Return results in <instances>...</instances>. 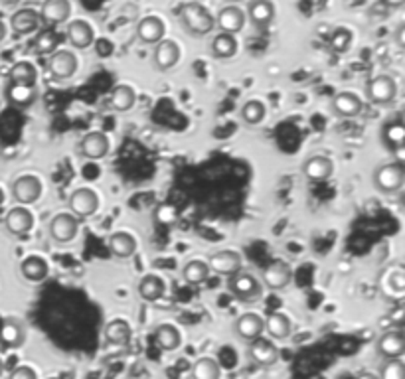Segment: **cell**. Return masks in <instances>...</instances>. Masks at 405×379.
I'll return each instance as SVG.
<instances>
[{"label": "cell", "mask_w": 405, "mask_h": 379, "mask_svg": "<svg viewBox=\"0 0 405 379\" xmlns=\"http://www.w3.org/2000/svg\"><path fill=\"white\" fill-rule=\"evenodd\" d=\"M178 22L194 38L208 36L210 32L214 30V26H216L212 12L204 4H200V2H186V4H182L180 11H178Z\"/></svg>", "instance_id": "1"}, {"label": "cell", "mask_w": 405, "mask_h": 379, "mask_svg": "<svg viewBox=\"0 0 405 379\" xmlns=\"http://www.w3.org/2000/svg\"><path fill=\"white\" fill-rule=\"evenodd\" d=\"M374 186L384 194H395L404 188L405 182V168L404 164L397 160V162H387L382 164L374 170V176H372Z\"/></svg>", "instance_id": "2"}, {"label": "cell", "mask_w": 405, "mask_h": 379, "mask_svg": "<svg viewBox=\"0 0 405 379\" xmlns=\"http://www.w3.org/2000/svg\"><path fill=\"white\" fill-rule=\"evenodd\" d=\"M366 97L370 103L374 105H387L397 97V84L392 75H374L368 84H366Z\"/></svg>", "instance_id": "3"}, {"label": "cell", "mask_w": 405, "mask_h": 379, "mask_svg": "<svg viewBox=\"0 0 405 379\" xmlns=\"http://www.w3.org/2000/svg\"><path fill=\"white\" fill-rule=\"evenodd\" d=\"M42 180L34 174H24V176H18V178L12 182L11 192L12 198L22 204V206H30L34 201L40 200L42 196Z\"/></svg>", "instance_id": "4"}, {"label": "cell", "mask_w": 405, "mask_h": 379, "mask_svg": "<svg viewBox=\"0 0 405 379\" xmlns=\"http://www.w3.org/2000/svg\"><path fill=\"white\" fill-rule=\"evenodd\" d=\"M228 291L241 302H253L261 295V283L253 274L239 271L233 277H229Z\"/></svg>", "instance_id": "5"}, {"label": "cell", "mask_w": 405, "mask_h": 379, "mask_svg": "<svg viewBox=\"0 0 405 379\" xmlns=\"http://www.w3.org/2000/svg\"><path fill=\"white\" fill-rule=\"evenodd\" d=\"M210 267V273H216L219 277H233L236 273L241 271V255L233 249H221L210 255V259L206 261Z\"/></svg>", "instance_id": "6"}, {"label": "cell", "mask_w": 405, "mask_h": 379, "mask_svg": "<svg viewBox=\"0 0 405 379\" xmlns=\"http://www.w3.org/2000/svg\"><path fill=\"white\" fill-rule=\"evenodd\" d=\"M68 206L75 218H91L99 210V196L91 188H77L70 194Z\"/></svg>", "instance_id": "7"}, {"label": "cell", "mask_w": 405, "mask_h": 379, "mask_svg": "<svg viewBox=\"0 0 405 379\" xmlns=\"http://www.w3.org/2000/svg\"><path fill=\"white\" fill-rule=\"evenodd\" d=\"M79 232V220L73 213H58L50 221V237L56 243H72Z\"/></svg>", "instance_id": "8"}, {"label": "cell", "mask_w": 405, "mask_h": 379, "mask_svg": "<svg viewBox=\"0 0 405 379\" xmlns=\"http://www.w3.org/2000/svg\"><path fill=\"white\" fill-rule=\"evenodd\" d=\"M378 354L384 359H397L405 354V334L401 328H390L375 344Z\"/></svg>", "instance_id": "9"}, {"label": "cell", "mask_w": 405, "mask_h": 379, "mask_svg": "<svg viewBox=\"0 0 405 379\" xmlns=\"http://www.w3.org/2000/svg\"><path fill=\"white\" fill-rule=\"evenodd\" d=\"M248 356H250L253 364H257L261 368H271V366H275L279 361V347L273 344V340L261 336L250 342Z\"/></svg>", "instance_id": "10"}, {"label": "cell", "mask_w": 405, "mask_h": 379, "mask_svg": "<svg viewBox=\"0 0 405 379\" xmlns=\"http://www.w3.org/2000/svg\"><path fill=\"white\" fill-rule=\"evenodd\" d=\"M26 338H28L26 324L22 322L20 318L8 316V318L2 320V324H0V344L2 346L16 350V347L24 346Z\"/></svg>", "instance_id": "11"}, {"label": "cell", "mask_w": 405, "mask_h": 379, "mask_svg": "<svg viewBox=\"0 0 405 379\" xmlns=\"http://www.w3.org/2000/svg\"><path fill=\"white\" fill-rule=\"evenodd\" d=\"M233 332H236V336L241 338V340L253 342V340L263 336V332H265V320H263V316L257 314V312H245V314H241L238 320H236Z\"/></svg>", "instance_id": "12"}, {"label": "cell", "mask_w": 405, "mask_h": 379, "mask_svg": "<svg viewBox=\"0 0 405 379\" xmlns=\"http://www.w3.org/2000/svg\"><path fill=\"white\" fill-rule=\"evenodd\" d=\"M334 174V164L333 160L328 157H322V154H314L309 157L302 164V176L312 182V184H319V182H326Z\"/></svg>", "instance_id": "13"}, {"label": "cell", "mask_w": 405, "mask_h": 379, "mask_svg": "<svg viewBox=\"0 0 405 379\" xmlns=\"http://www.w3.org/2000/svg\"><path fill=\"white\" fill-rule=\"evenodd\" d=\"M53 79H70L77 72V58L70 50H56L48 60Z\"/></svg>", "instance_id": "14"}, {"label": "cell", "mask_w": 405, "mask_h": 379, "mask_svg": "<svg viewBox=\"0 0 405 379\" xmlns=\"http://www.w3.org/2000/svg\"><path fill=\"white\" fill-rule=\"evenodd\" d=\"M291 265L285 261H273L263 269V284L271 291H283L291 284Z\"/></svg>", "instance_id": "15"}, {"label": "cell", "mask_w": 405, "mask_h": 379, "mask_svg": "<svg viewBox=\"0 0 405 379\" xmlns=\"http://www.w3.org/2000/svg\"><path fill=\"white\" fill-rule=\"evenodd\" d=\"M109 137L101 133V131H91L87 133L82 142H79V152L82 157L87 158V160H101V158L107 157L109 152Z\"/></svg>", "instance_id": "16"}, {"label": "cell", "mask_w": 405, "mask_h": 379, "mask_svg": "<svg viewBox=\"0 0 405 379\" xmlns=\"http://www.w3.org/2000/svg\"><path fill=\"white\" fill-rule=\"evenodd\" d=\"M214 24L218 26L224 34H231L236 36L238 32L243 30L245 26V12L241 11L236 4H228L218 12V16L214 18Z\"/></svg>", "instance_id": "17"}, {"label": "cell", "mask_w": 405, "mask_h": 379, "mask_svg": "<svg viewBox=\"0 0 405 379\" xmlns=\"http://www.w3.org/2000/svg\"><path fill=\"white\" fill-rule=\"evenodd\" d=\"M248 18L253 24V28L265 32L275 20V4L271 0H250Z\"/></svg>", "instance_id": "18"}, {"label": "cell", "mask_w": 405, "mask_h": 379, "mask_svg": "<svg viewBox=\"0 0 405 379\" xmlns=\"http://www.w3.org/2000/svg\"><path fill=\"white\" fill-rule=\"evenodd\" d=\"M153 62L158 72H168L180 62V46L174 40H160L155 46Z\"/></svg>", "instance_id": "19"}, {"label": "cell", "mask_w": 405, "mask_h": 379, "mask_svg": "<svg viewBox=\"0 0 405 379\" xmlns=\"http://www.w3.org/2000/svg\"><path fill=\"white\" fill-rule=\"evenodd\" d=\"M165 32H167V26L158 16H145L136 24V38L148 46H156L160 40H165Z\"/></svg>", "instance_id": "20"}, {"label": "cell", "mask_w": 405, "mask_h": 379, "mask_svg": "<svg viewBox=\"0 0 405 379\" xmlns=\"http://www.w3.org/2000/svg\"><path fill=\"white\" fill-rule=\"evenodd\" d=\"M333 113L340 119H354L362 113V99L352 91H340V93L334 95L333 103Z\"/></svg>", "instance_id": "21"}, {"label": "cell", "mask_w": 405, "mask_h": 379, "mask_svg": "<svg viewBox=\"0 0 405 379\" xmlns=\"http://www.w3.org/2000/svg\"><path fill=\"white\" fill-rule=\"evenodd\" d=\"M38 14H40V20H44L52 28V26L68 22L72 14V4H70V0H46Z\"/></svg>", "instance_id": "22"}, {"label": "cell", "mask_w": 405, "mask_h": 379, "mask_svg": "<svg viewBox=\"0 0 405 379\" xmlns=\"http://www.w3.org/2000/svg\"><path fill=\"white\" fill-rule=\"evenodd\" d=\"M65 34H68V42L72 44L73 48H77V50L89 48L95 40L94 26H91L89 22L79 20V18H77V20H72L68 24Z\"/></svg>", "instance_id": "23"}, {"label": "cell", "mask_w": 405, "mask_h": 379, "mask_svg": "<svg viewBox=\"0 0 405 379\" xmlns=\"http://www.w3.org/2000/svg\"><path fill=\"white\" fill-rule=\"evenodd\" d=\"M4 225H6V230L12 235H26V233L32 232V227H34V215H32L30 210H26V208H12L8 213H6V218H4Z\"/></svg>", "instance_id": "24"}, {"label": "cell", "mask_w": 405, "mask_h": 379, "mask_svg": "<svg viewBox=\"0 0 405 379\" xmlns=\"http://www.w3.org/2000/svg\"><path fill=\"white\" fill-rule=\"evenodd\" d=\"M109 251L117 259H131L136 253V239L127 232H115L109 235Z\"/></svg>", "instance_id": "25"}, {"label": "cell", "mask_w": 405, "mask_h": 379, "mask_svg": "<svg viewBox=\"0 0 405 379\" xmlns=\"http://www.w3.org/2000/svg\"><path fill=\"white\" fill-rule=\"evenodd\" d=\"M265 332L269 334L271 340H277V342L287 340L292 332V324L291 320H289V316L283 314V312H271L265 318Z\"/></svg>", "instance_id": "26"}, {"label": "cell", "mask_w": 405, "mask_h": 379, "mask_svg": "<svg viewBox=\"0 0 405 379\" xmlns=\"http://www.w3.org/2000/svg\"><path fill=\"white\" fill-rule=\"evenodd\" d=\"M103 336L107 340V344H111V346H127L131 342L133 332H131L129 322L121 320V318H115V320L105 324Z\"/></svg>", "instance_id": "27"}, {"label": "cell", "mask_w": 405, "mask_h": 379, "mask_svg": "<svg viewBox=\"0 0 405 379\" xmlns=\"http://www.w3.org/2000/svg\"><path fill=\"white\" fill-rule=\"evenodd\" d=\"M20 273L26 281L40 283V281H44V279L48 277V273H50L48 261L42 259V257H38V255H30V257H26L20 263Z\"/></svg>", "instance_id": "28"}, {"label": "cell", "mask_w": 405, "mask_h": 379, "mask_svg": "<svg viewBox=\"0 0 405 379\" xmlns=\"http://www.w3.org/2000/svg\"><path fill=\"white\" fill-rule=\"evenodd\" d=\"M11 26L16 34H30L40 26V14L34 8H20L12 14Z\"/></svg>", "instance_id": "29"}, {"label": "cell", "mask_w": 405, "mask_h": 379, "mask_svg": "<svg viewBox=\"0 0 405 379\" xmlns=\"http://www.w3.org/2000/svg\"><path fill=\"white\" fill-rule=\"evenodd\" d=\"M382 286H384L385 295L394 296V298H401L405 295V273L399 265L395 267H387L382 279Z\"/></svg>", "instance_id": "30"}, {"label": "cell", "mask_w": 405, "mask_h": 379, "mask_svg": "<svg viewBox=\"0 0 405 379\" xmlns=\"http://www.w3.org/2000/svg\"><path fill=\"white\" fill-rule=\"evenodd\" d=\"M210 53L216 60H229V58H233L238 53V40H236V36L219 32L218 36L212 40V44H210Z\"/></svg>", "instance_id": "31"}, {"label": "cell", "mask_w": 405, "mask_h": 379, "mask_svg": "<svg viewBox=\"0 0 405 379\" xmlns=\"http://www.w3.org/2000/svg\"><path fill=\"white\" fill-rule=\"evenodd\" d=\"M155 342L156 346L162 352H176L180 344H182V336L178 332L176 326L172 324H160L155 330Z\"/></svg>", "instance_id": "32"}, {"label": "cell", "mask_w": 405, "mask_h": 379, "mask_svg": "<svg viewBox=\"0 0 405 379\" xmlns=\"http://www.w3.org/2000/svg\"><path fill=\"white\" fill-rule=\"evenodd\" d=\"M165 291H167L165 281L156 274H145L139 283V295L146 302H156L158 298L165 296Z\"/></svg>", "instance_id": "33"}, {"label": "cell", "mask_w": 405, "mask_h": 379, "mask_svg": "<svg viewBox=\"0 0 405 379\" xmlns=\"http://www.w3.org/2000/svg\"><path fill=\"white\" fill-rule=\"evenodd\" d=\"M135 101H136L135 89L127 84H121V85H117V87H113L111 97H109V103H111V107H113L115 111H119V113L131 111V109L135 107Z\"/></svg>", "instance_id": "34"}, {"label": "cell", "mask_w": 405, "mask_h": 379, "mask_svg": "<svg viewBox=\"0 0 405 379\" xmlns=\"http://www.w3.org/2000/svg\"><path fill=\"white\" fill-rule=\"evenodd\" d=\"M6 99L16 107H30L36 101V85H18L8 84L6 87Z\"/></svg>", "instance_id": "35"}, {"label": "cell", "mask_w": 405, "mask_h": 379, "mask_svg": "<svg viewBox=\"0 0 405 379\" xmlns=\"http://www.w3.org/2000/svg\"><path fill=\"white\" fill-rule=\"evenodd\" d=\"M192 379H221V366L214 358H198L190 369Z\"/></svg>", "instance_id": "36"}, {"label": "cell", "mask_w": 405, "mask_h": 379, "mask_svg": "<svg viewBox=\"0 0 405 379\" xmlns=\"http://www.w3.org/2000/svg\"><path fill=\"white\" fill-rule=\"evenodd\" d=\"M384 145L395 154H401L405 147V128L401 123H387L382 133Z\"/></svg>", "instance_id": "37"}, {"label": "cell", "mask_w": 405, "mask_h": 379, "mask_svg": "<svg viewBox=\"0 0 405 379\" xmlns=\"http://www.w3.org/2000/svg\"><path fill=\"white\" fill-rule=\"evenodd\" d=\"M8 79H11V84L32 85L34 87L36 79H38V72L30 62H16L8 72Z\"/></svg>", "instance_id": "38"}, {"label": "cell", "mask_w": 405, "mask_h": 379, "mask_svg": "<svg viewBox=\"0 0 405 379\" xmlns=\"http://www.w3.org/2000/svg\"><path fill=\"white\" fill-rule=\"evenodd\" d=\"M60 44V36L53 28H44L42 32H38L36 40H34V52L38 55H52L58 50Z\"/></svg>", "instance_id": "39"}, {"label": "cell", "mask_w": 405, "mask_h": 379, "mask_svg": "<svg viewBox=\"0 0 405 379\" xmlns=\"http://www.w3.org/2000/svg\"><path fill=\"white\" fill-rule=\"evenodd\" d=\"M182 277L184 281L190 284H200L204 283L210 277V267L206 261H200V259H194V261H188L182 269Z\"/></svg>", "instance_id": "40"}, {"label": "cell", "mask_w": 405, "mask_h": 379, "mask_svg": "<svg viewBox=\"0 0 405 379\" xmlns=\"http://www.w3.org/2000/svg\"><path fill=\"white\" fill-rule=\"evenodd\" d=\"M265 115H267V107L263 105L261 101H257V99H251V101L243 103V107H241V121L245 125H259L261 121L265 119Z\"/></svg>", "instance_id": "41"}, {"label": "cell", "mask_w": 405, "mask_h": 379, "mask_svg": "<svg viewBox=\"0 0 405 379\" xmlns=\"http://www.w3.org/2000/svg\"><path fill=\"white\" fill-rule=\"evenodd\" d=\"M378 379H405V364L401 358L385 359L380 368Z\"/></svg>", "instance_id": "42"}, {"label": "cell", "mask_w": 405, "mask_h": 379, "mask_svg": "<svg viewBox=\"0 0 405 379\" xmlns=\"http://www.w3.org/2000/svg\"><path fill=\"white\" fill-rule=\"evenodd\" d=\"M352 46V32L348 28H336L330 38V48L336 53H346Z\"/></svg>", "instance_id": "43"}, {"label": "cell", "mask_w": 405, "mask_h": 379, "mask_svg": "<svg viewBox=\"0 0 405 379\" xmlns=\"http://www.w3.org/2000/svg\"><path fill=\"white\" fill-rule=\"evenodd\" d=\"M8 379H38L36 371L30 366H18L11 371V378Z\"/></svg>", "instance_id": "44"}, {"label": "cell", "mask_w": 405, "mask_h": 379, "mask_svg": "<svg viewBox=\"0 0 405 379\" xmlns=\"http://www.w3.org/2000/svg\"><path fill=\"white\" fill-rule=\"evenodd\" d=\"M395 42H397V48L404 50L405 48V24H399L397 30H395Z\"/></svg>", "instance_id": "45"}, {"label": "cell", "mask_w": 405, "mask_h": 379, "mask_svg": "<svg viewBox=\"0 0 405 379\" xmlns=\"http://www.w3.org/2000/svg\"><path fill=\"white\" fill-rule=\"evenodd\" d=\"M382 4L387 8H401L405 4V0H382Z\"/></svg>", "instance_id": "46"}, {"label": "cell", "mask_w": 405, "mask_h": 379, "mask_svg": "<svg viewBox=\"0 0 405 379\" xmlns=\"http://www.w3.org/2000/svg\"><path fill=\"white\" fill-rule=\"evenodd\" d=\"M356 379H378V375L372 373V371H362V373H358V375H356Z\"/></svg>", "instance_id": "47"}, {"label": "cell", "mask_w": 405, "mask_h": 379, "mask_svg": "<svg viewBox=\"0 0 405 379\" xmlns=\"http://www.w3.org/2000/svg\"><path fill=\"white\" fill-rule=\"evenodd\" d=\"M22 0H0V4L2 6H6V8H11V6H16V4H20Z\"/></svg>", "instance_id": "48"}, {"label": "cell", "mask_w": 405, "mask_h": 379, "mask_svg": "<svg viewBox=\"0 0 405 379\" xmlns=\"http://www.w3.org/2000/svg\"><path fill=\"white\" fill-rule=\"evenodd\" d=\"M4 38H6V24L0 20V42H2Z\"/></svg>", "instance_id": "49"}, {"label": "cell", "mask_w": 405, "mask_h": 379, "mask_svg": "<svg viewBox=\"0 0 405 379\" xmlns=\"http://www.w3.org/2000/svg\"><path fill=\"white\" fill-rule=\"evenodd\" d=\"M2 373H4V361L0 358V378H2Z\"/></svg>", "instance_id": "50"}, {"label": "cell", "mask_w": 405, "mask_h": 379, "mask_svg": "<svg viewBox=\"0 0 405 379\" xmlns=\"http://www.w3.org/2000/svg\"><path fill=\"white\" fill-rule=\"evenodd\" d=\"M2 204H4V192L0 190V206H2Z\"/></svg>", "instance_id": "51"}, {"label": "cell", "mask_w": 405, "mask_h": 379, "mask_svg": "<svg viewBox=\"0 0 405 379\" xmlns=\"http://www.w3.org/2000/svg\"><path fill=\"white\" fill-rule=\"evenodd\" d=\"M229 2H239V0H229Z\"/></svg>", "instance_id": "52"}, {"label": "cell", "mask_w": 405, "mask_h": 379, "mask_svg": "<svg viewBox=\"0 0 405 379\" xmlns=\"http://www.w3.org/2000/svg\"><path fill=\"white\" fill-rule=\"evenodd\" d=\"M48 379H62V378H48Z\"/></svg>", "instance_id": "53"}]
</instances>
